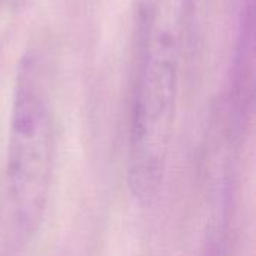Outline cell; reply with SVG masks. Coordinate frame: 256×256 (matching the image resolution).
Instances as JSON below:
<instances>
[{
	"label": "cell",
	"instance_id": "1",
	"mask_svg": "<svg viewBox=\"0 0 256 256\" xmlns=\"http://www.w3.org/2000/svg\"><path fill=\"white\" fill-rule=\"evenodd\" d=\"M136 45L128 186L140 204H148L164 182L177 94L176 40L171 30L158 27L154 8L148 3L140 8Z\"/></svg>",
	"mask_w": 256,
	"mask_h": 256
},
{
	"label": "cell",
	"instance_id": "2",
	"mask_svg": "<svg viewBox=\"0 0 256 256\" xmlns=\"http://www.w3.org/2000/svg\"><path fill=\"white\" fill-rule=\"evenodd\" d=\"M39 70L34 56L21 60L8 132V189L26 234L34 232L42 220L54 164L52 116Z\"/></svg>",
	"mask_w": 256,
	"mask_h": 256
}]
</instances>
